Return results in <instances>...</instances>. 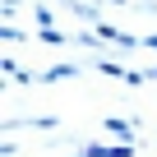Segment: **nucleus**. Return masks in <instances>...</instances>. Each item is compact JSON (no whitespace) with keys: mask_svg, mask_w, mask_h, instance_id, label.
Listing matches in <instances>:
<instances>
[{"mask_svg":"<svg viewBox=\"0 0 157 157\" xmlns=\"http://www.w3.org/2000/svg\"><path fill=\"white\" fill-rule=\"evenodd\" d=\"M106 134H116L120 143H134V120H106Z\"/></svg>","mask_w":157,"mask_h":157,"instance_id":"f257e3e1","label":"nucleus"},{"mask_svg":"<svg viewBox=\"0 0 157 157\" xmlns=\"http://www.w3.org/2000/svg\"><path fill=\"white\" fill-rule=\"evenodd\" d=\"M69 74H74V65H56V69H46L42 78H46V83H56V78H69Z\"/></svg>","mask_w":157,"mask_h":157,"instance_id":"f03ea898","label":"nucleus"},{"mask_svg":"<svg viewBox=\"0 0 157 157\" xmlns=\"http://www.w3.org/2000/svg\"><path fill=\"white\" fill-rule=\"evenodd\" d=\"M143 46H148V51H157V37H143Z\"/></svg>","mask_w":157,"mask_h":157,"instance_id":"7ed1b4c3","label":"nucleus"}]
</instances>
